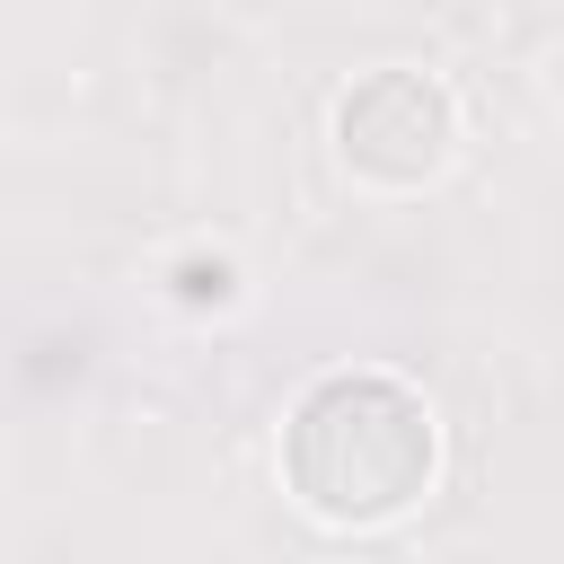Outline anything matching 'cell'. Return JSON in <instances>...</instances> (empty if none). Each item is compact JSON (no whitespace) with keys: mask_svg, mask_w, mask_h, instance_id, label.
<instances>
[{"mask_svg":"<svg viewBox=\"0 0 564 564\" xmlns=\"http://www.w3.org/2000/svg\"><path fill=\"white\" fill-rule=\"evenodd\" d=\"M432 467H441L432 405L388 370H335L282 423V485L326 529H379L414 511Z\"/></svg>","mask_w":564,"mask_h":564,"instance_id":"1","label":"cell"},{"mask_svg":"<svg viewBox=\"0 0 564 564\" xmlns=\"http://www.w3.org/2000/svg\"><path fill=\"white\" fill-rule=\"evenodd\" d=\"M167 282H176L185 308H229V300H238V264H229V256H176Z\"/></svg>","mask_w":564,"mask_h":564,"instance_id":"3","label":"cell"},{"mask_svg":"<svg viewBox=\"0 0 564 564\" xmlns=\"http://www.w3.org/2000/svg\"><path fill=\"white\" fill-rule=\"evenodd\" d=\"M335 150L370 185H397V194L432 185L449 167V150H458V106L423 70H361L335 97Z\"/></svg>","mask_w":564,"mask_h":564,"instance_id":"2","label":"cell"}]
</instances>
